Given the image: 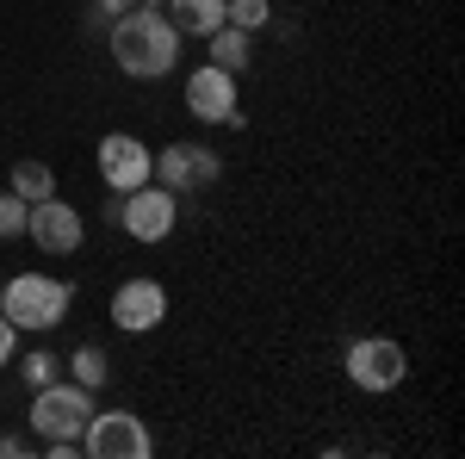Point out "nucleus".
I'll use <instances>...</instances> for the list:
<instances>
[{
	"label": "nucleus",
	"mask_w": 465,
	"mask_h": 459,
	"mask_svg": "<svg viewBox=\"0 0 465 459\" xmlns=\"http://www.w3.org/2000/svg\"><path fill=\"white\" fill-rule=\"evenodd\" d=\"M106 50L131 81H162L180 69V32L162 6H131L124 19H112Z\"/></svg>",
	"instance_id": "1"
},
{
	"label": "nucleus",
	"mask_w": 465,
	"mask_h": 459,
	"mask_svg": "<svg viewBox=\"0 0 465 459\" xmlns=\"http://www.w3.org/2000/svg\"><path fill=\"white\" fill-rule=\"evenodd\" d=\"M106 217L131 236V243H168V236H174V224H180V193L143 180V186H131V193H112Z\"/></svg>",
	"instance_id": "2"
},
{
	"label": "nucleus",
	"mask_w": 465,
	"mask_h": 459,
	"mask_svg": "<svg viewBox=\"0 0 465 459\" xmlns=\"http://www.w3.org/2000/svg\"><path fill=\"white\" fill-rule=\"evenodd\" d=\"M74 304L69 280H50V274H19V280L0 285V317L13 329H56Z\"/></svg>",
	"instance_id": "3"
},
{
	"label": "nucleus",
	"mask_w": 465,
	"mask_h": 459,
	"mask_svg": "<svg viewBox=\"0 0 465 459\" xmlns=\"http://www.w3.org/2000/svg\"><path fill=\"white\" fill-rule=\"evenodd\" d=\"M341 366H348V385L366 391V397H385V391H397L410 379V354L397 348L391 335H360V342H348Z\"/></svg>",
	"instance_id": "4"
},
{
	"label": "nucleus",
	"mask_w": 465,
	"mask_h": 459,
	"mask_svg": "<svg viewBox=\"0 0 465 459\" xmlns=\"http://www.w3.org/2000/svg\"><path fill=\"white\" fill-rule=\"evenodd\" d=\"M94 416V391L74 385V379H50V385L32 391V428L44 441H63V434H81Z\"/></svg>",
	"instance_id": "5"
},
{
	"label": "nucleus",
	"mask_w": 465,
	"mask_h": 459,
	"mask_svg": "<svg viewBox=\"0 0 465 459\" xmlns=\"http://www.w3.org/2000/svg\"><path fill=\"white\" fill-rule=\"evenodd\" d=\"M81 454L87 459H149L155 441H149L143 416H131V410H94L87 428H81Z\"/></svg>",
	"instance_id": "6"
},
{
	"label": "nucleus",
	"mask_w": 465,
	"mask_h": 459,
	"mask_svg": "<svg viewBox=\"0 0 465 459\" xmlns=\"http://www.w3.org/2000/svg\"><path fill=\"white\" fill-rule=\"evenodd\" d=\"M217 175H223V155L205 149V143H168V149H155V168H149V180L168 186V193L217 186Z\"/></svg>",
	"instance_id": "7"
},
{
	"label": "nucleus",
	"mask_w": 465,
	"mask_h": 459,
	"mask_svg": "<svg viewBox=\"0 0 465 459\" xmlns=\"http://www.w3.org/2000/svg\"><path fill=\"white\" fill-rule=\"evenodd\" d=\"M186 112L199 118V125H242V100H236V75L205 63V69L186 75Z\"/></svg>",
	"instance_id": "8"
},
{
	"label": "nucleus",
	"mask_w": 465,
	"mask_h": 459,
	"mask_svg": "<svg viewBox=\"0 0 465 459\" xmlns=\"http://www.w3.org/2000/svg\"><path fill=\"white\" fill-rule=\"evenodd\" d=\"M25 236H32L44 254H74V248L87 243V217L50 193V199H37V205H32V217H25Z\"/></svg>",
	"instance_id": "9"
},
{
	"label": "nucleus",
	"mask_w": 465,
	"mask_h": 459,
	"mask_svg": "<svg viewBox=\"0 0 465 459\" xmlns=\"http://www.w3.org/2000/svg\"><path fill=\"white\" fill-rule=\"evenodd\" d=\"M149 168H155V149H149L143 137H131V131H112V137H100V180H106L112 193L143 186Z\"/></svg>",
	"instance_id": "10"
},
{
	"label": "nucleus",
	"mask_w": 465,
	"mask_h": 459,
	"mask_svg": "<svg viewBox=\"0 0 465 459\" xmlns=\"http://www.w3.org/2000/svg\"><path fill=\"white\" fill-rule=\"evenodd\" d=\"M162 317H168V285L162 280H124L112 292V323L124 335H149V329H162Z\"/></svg>",
	"instance_id": "11"
},
{
	"label": "nucleus",
	"mask_w": 465,
	"mask_h": 459,
	"mask_svg": "<svg viewBox=\"0 0 465 459\" xmlns=\"http://www.w3.org/2000/svg\"><path fill=\"white\" fill-rule=\"evenodd\" d=\"M162 13L174 19L180 37H212L223 25V0H162Z\"/></svg>",
	"instance_id": "12"
},
{
	"label": "nucleus",
	"mask_w": 465,
	"mask_h": 459,
	"mask_svg": "<svg viewBox=\"0 0 465 459\" xmlns=\"http://www.w3.org/2000/svg\"><path fill=\"white\" fill-rule=\"evenodd\" d=\"M205 44H212V63L217 69H230V75H242L254 63V32H236V25H217L212 37H205Z\"/></svg>",
	"instance_id": "13"
},
{
	"label": "nucleus",
	"mask_w": 465,
	"mask_h": 459,
	"mask_svg": "<svg viewBox=\"0 0 465 459\" xmlns=\"http://www.w3.org/2000/svg\"><path fill=\"white\" fill-rule=\"evenodd\" d=\"M6 193H19L25 205H37V199L56 193V168H50V162H13V186H6Z\"/></svg>",
	"instance_id": "14"
},
{
	"label": "nucleus",
	"mask_w": 465,
	"mask_h": 459,
	"mask_svg": "<svg viewBox=\"0 0 465 459\" xmlns=\"http://www.w3.org/2000/svg\"><path fill=\"white\" fill-rule=\"evenodd\" d=\"M69 379H74V385H87V391H100V385L112 379V360H106V348L81 342V348L69 354Z\"/></svg>",
	"instance_id": "15"
},
{
	"label": "nucleus",
	"mask_w": 465,
	"mask_h": 459,
	"mask_svg": "<svg viewBox=\"0 0 465 459\" xmlns=\"http://www.w3.org/2000/svg\"><path fill=\"white\" fill-rule=\"evenodd\" d=\"M273 19V0H223V25H236V32H261Z\"/></svg>",
	"instance_id": "16"
},
{
	"label": "nucleus",
	"mask_w": 465,
	"mask_h": 459,
	"mask_svg": "<svg viewBox=\"0 0 465 459\" xmlns=\"http://www.w3.org/2000/svg\"><path fill=\"white\" fill-rule=\"evenodd\" d=\"M25 217H32V205L19 193H0V243H19L25 236Z\"/></svg>",
	"instance_id": "17"
},
{
	"label": "nucleus",
	"mask_w": 465,
	"mask_h": 459,
	"mask_svg": "<svg viewBox=\"0 0 465 459\" xmlns=\"http://www.w3.org/2000/svg\"><path fill=\"white\" fill-rule=\"evenodd\" d=\"M19 379H25V385H50V379H56V354H44V348H32L25 354V360H19Z\"/></svg>",
	"instance_id": "18"
},
{
	"label": "nucleus",
	"mask_w": 465,
	"mask_h": 459,
	"mask_svg": "<svg viewBox=\"0 0 465 459\" xmlns=\"http://www.w3.org/2000/svg\"><path fill=\"white\" fill-rule=\"evenodd\" d=\"M13 348H19V329H13V323L0 317V366H6V360H13Z\"/></svg>",
	"instance_id": "19"
},
{
	"label": "nucleus",
	"mask_w": 465,
	"mask_h": 459,
	"mask_svg": "<svg viewBox=\"0 0 465 459\" xmlns=\"http://www.w3.org/2000/svg\"><path fill=\"white\" fill-rule=\"evenodd\" d=\"M32 454V441H19V434H0V459H25Z\"/></svg>",
	"instance_id": "20"
},
{
	"label": "nucleus",
	"mask_w": 465,
	"mask_h": 459,
	"mask_svg": "<svg viewBox=\"0 0 465 459\" xmlns=\"http://www.w3.org/2000/svg\"><path fill=\"white\" fill-rule=\"evenodd\" d=\"M131 6H137V0H94V13H106V19H124Z\"/></svg>",
	"instance_id": "21"
},
{
	"label": "nucleus",
	"mask_w": 465,
	"mask_h": 459,
	"mask_svg": "<svg viewBox=\"0 0 465 459\" xmlns=\"http://www.w3.org/2000/svg\"><path fill=\"white\" fill-rule=\"evenodd\" d=\"M137 6H162V0H137Z\"/></svg>",
	"instance_id": "22"
},
{
	"label": "nucleus",
	"mask_w": 465,
	"mask_h": 459,
	"mask_svg": "<svg viewBox=\"0 0 465 459\" xmlns=\"http://www.w3.org/2000/svg\"><path fill=\"white\" fill-rule=\"evenodd\" d=\"M0 285H6V274H0Z\"/></svg>",
	"instance_id": "23"
}]
</instances>
